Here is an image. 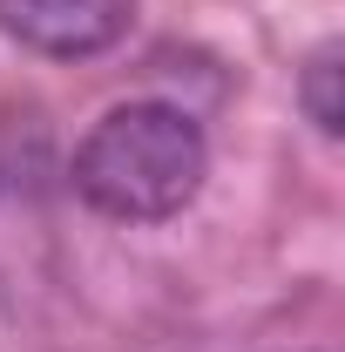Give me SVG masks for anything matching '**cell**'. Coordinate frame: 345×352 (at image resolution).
I'll return each instance as SVG.
<instances>
[{
  "label": "cell",
  "mask_w": 345,
  "mask_h": 352,
  "mask_svg": "<svg viewBox=\"0 0 345 352\" xmlns=\"http://www.w3.org/2000/svg\"><path fill=\"white\" fill-rule=\"evenodd\" d=\"M298 109H304V122L325 135V142H339V129H345V41H318L304 54Z\"/></svg>",
  "instance_id": "cell-3"
},
{
  "label": "cell",
  "mask_w": 345,
  "mask_h": 352,
  "mask_svg": "<svg viewBox=\"0 0 345 352\" xmlns=\"http://www.w3.org/2000/svg\"><path fill=\"white\" fill-rule=\"evenodd\" d=\"M135 28V0H0V34L41 61L109 54Z\"/></svg>",
  "instance_id": "cell-2"
},
{
  "label": "cell",
  "mask_w": 345,
  "mask_h": 352,
  "mask_svg": "<svg viewBox=\"0 0 345 352\" xmlns=\"http://www.w3.org/2000/svg\"><path fill=\"white\" fill-rule=\"evenodd\" d=\"M203 176H210L203 122L156 95L102 109L75 142V190L88 210L115 223H163L176 210H190Z\"/></svg>",
  "instance_id": "cell-1"
}]
</instances>
